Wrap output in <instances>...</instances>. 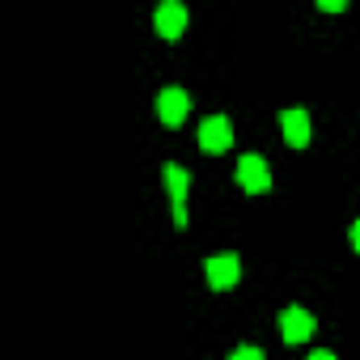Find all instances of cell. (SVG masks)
<instances>
[{
  "label": "cell",
  "instance_id": "7c38bea8",
  "mask_svg": "<svg viewBox=\"0 0 360 360\" xmlns=\"http://www.w3.org/2000/svg\"><path fill=\"white\" fill-rule=\"evenodd\" d=\"M309 360H335V356H330V352H322V347H318V352H309Z\"/></svg>",
  "mask_w": 360,
  "mask_h": 360
},
{
  "label": "cell",
  "instance_id": "7a4b0ae2",
  "mask_svg": "<svg viewBox=\"0 0 360 360\" xmlns=\"http://www.w3.org/2000/svg\"><path fill=\"white\" fill-rule=\"evenodd\" d=\"M238 187L250 191V195L271 191V169H267V161H263L259 153H242V157H238Z\"/></svg>",
  "mask_w": 360,
  "mask_h": 360
},
{
  "label": "cell",
  "instance_id": "9c48e42d",
  "mask_svg": "<svg viewBox=\"0 0 360 360\" xmlns=\"http://www.w3.org/2000/svg\"><path fill=\"white\" fill-rule=\"evenodd\" d=\"M229 360H263V352H259V347H238Z\"/></svg>",
  "mask_w": 360,
  "mask_h": 360
},
{
  "label": "cell",
  "instance_id": "30bf717a",
  "mask_svg": "<svg viewBox=\"0 0 360 360\" xmlns=\"http://www.w3.org/2000/svg\"><path fill=\"white\" fill-rule=\"evenodd\" d=\"M318 9H322V13H343L347 5H343V0H318Z\"/></svg>",
  "mask_w": 360,
  "mask_h": 360
},
{
  "label": "cell",
  "instance_id": "ba28073f",
  "mask_svg": "<svg viewBox=\"0 0 360 360\" xmlns=\"http://www.w3.org/2000/svg\"><path fill=\"white\" fill-rule=\"evenodd\" d=\"M280 127H284V140L292 148H305L309 144V115L305 110H284L280 115Z\"/></svg>",
  "mask_w": 360,
  "mask_h": 360
},
{
  "label": "cell",
  "instance_id": "3957f363",
  "mask_svg": "<svg viewBox=\"0 0 360 360\" xmlns=\"http://www.w3.org/2000/svg\"><path fill=\"white\" fill-rule=\"evenodd\" d=\"M204 280H208V288H217V292L233 288V284L242 280V259H238V255H212V259H204Z\"/></svg>",
  "mask_w": 360,
  "mask_h": 360
},
{
  "label": "cell",
  "instance_id": "52a82bcc",
  "mask_svg": "<svg viewBox=\"0 0 360 360\" xmlns=\"http://www.w3.org/2000/svg\"><path fill=\"white\" fill-rule=\"evenodd\" d=\"M183 30H187V5H178V0H165V5L157 9V34L161 39H183Z\"/></svg>",
  "mask_w": 360,
  "mask_h": 360
},
{
  "label": "cell",
  "instance_id": "8992f818",
  "mask_svg": "<svg viewBox=\"0 0 360 360\" xmlns=\"http://www.w3.org/2000/svg\"><path fill=\"white\" fill-rule=\"evenodd\" d=\"M229 144H233L229 119H225V115H208V119L200 123V148H204V153H225Z\"/></svg>",
  "mask_w": 360,
  "mask_h": 360
},
{
  "label": "cell",
  "instance_id": "5b68a950",
  "mask_svg": "<svg viewBox=\"0 0 360 360\" xmlns=\"http://www.w3.org/2000/svg\"><path fill=\"white\" fill-rule=\"evenodd\" d=\"M314 314L305 309V305H288L284 314H280V335H284V343H305L309 335H314Z\"/></svg>",
  "mask_w": 360,
  "mask_h": 360
},
{
  "label": "cell",
  "instance_id": "277c9868",
  "mask_svg": "<svg viewBox=\"0 0 360 360\" xmlns=\"http://www.w3.org/2000/svg\"><path fill=\"white\" fill-rule=\"evenodd\" d=\"M187 110H191V98H187V89L165 85V89L157 94V115H161V123H165V127H178V123L187 119Z\"/></svg>",
  "mask_w": 360,
  "mask_h": 360
},
{
  "label": "cell",
  "instance_id": "8fae6325",
  "mask_svg": "<svg viewBox=\"0 0 360 360\" xmlns=\"http://www.w3.org/2000/svg\"><path fill=\"white\" fill-rule=\"evenodd\" d=\"M352 246H356V255H360V221L352 225Z\"/></svg>",
  "mask_w": 360,
  "mask_h": 360
},
{
  "label": "cell",
  "instance_id": "6da1fadb",
  "mask_svg": "<svg viewBox=\"0 0 360 360\" xmlns=\"http://www.w3.org/2000/svg\"><path fill=\"white\" fill-rule=\"evenodd\" d=\"M161 178H165V191H169V208H174V225L183 229L187 225V191H191V174L183 169V165H174V161H165V169H161Z\"/></svg>",
  "mask_w": 360,
  "mask_h": 360
}]
</instances>
